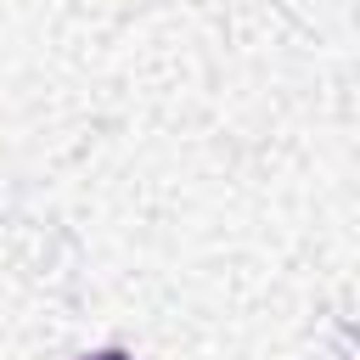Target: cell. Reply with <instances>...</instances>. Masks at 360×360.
I'll return each instance as SVG.
<instances>
[{"instance_id":"cell-1","label":"cell","mask_w":360,"mask_h":360,"mask_svg":"<svg viewBox=\"0 0 360 360\" xmlns=\"http://www.w3.org/2000/svg\"><path fill=\"white\" fill-rule=\"evenodd\" d=\"M84 360H135L129 349H96V354H84Z\"/></svg>"}]
</instances>
